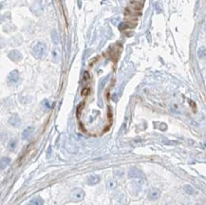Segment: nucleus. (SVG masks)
Wrapping results in <instances>:
<instances>
[{
	"instance_id": "nucleus-1",
	"label": "nucleus",
	"mask_w": 206,
	"mask_h": 205,
	"mask_svg": "<svg viewBox=\"0 0 206 205\" xmlns=\"http://www.w3.org/2000/svg\"><path fill=\"white\" fill-rule=\"evenodd\" d=\"M32 51H33V55L35 57L41 59V58L45 57V55H46L47 46H46V44L43 43V42H38V43H36L34 45Z\"/></svg>"
},
{
	"instance_id": "nucleus-2",
	"label": "nucleus",
	"mask_w": 206,
	"mask_h": 205,
	"mask_svg": "<svg viewBox=\"0 0 206 205\" xmlns=\"http://www.w3.org/2000/svg\"><path fill=\"white\" fill-rule=\"evenodd\" d=\"M84 198H85V192L82 188L76 187V188L72 189V191L70 192V198H71V201L74 202L81 201L84 199Z\"/></svg>"
},
{
	"instance_id": "nucleus-3",
	"label": "nucleus",
	"mask_w": 206,
	"mask_h": 205,
	"mask_svg": "<svg viewBox=\"0 0 206 205\" xmlns=\"http://www.w3.org/2000/svg\"><path fill=\"white\" fill-rule=\"evenodd\" d=\"M128 177L129 178H139V179H143L144 174L142 170H140L137 167H132L130 168L128 171Z\"/></svg>"
},
{
	"instance_id": "nucleus-4",
	"label": "nucleus",
	"mask_w": 206,
	"mask_h": 205,
	"mask_svg": "<svg viewBox=\"0 0 206 205\" xmlns=\"http://www.w3.org/2000/svg\"><path fill=\"white\" fill-rule=\"evenodd\" d=\"M19 78H20V75L18 71H13L8 76V83L10 84H15L18 83Z\"/></svg>"
},
{
	"instance_id": "nucleus-5",
	"label": "nucleus",
	"mask_w": 206,
	"mask_h": 205,
	"mask_svg": "<svg viewBox=\"0 0 206 205\" xmlns=\"http://www.w3.org/2000/svg\"><path fill=\"white\" fill-rule=\"evenodd\" d=\"M100 181H101V177L99 175L91 174L88 178V184H89V185H96V184L100 182Z\"/></svg>"
},
{
	"instance_id": "nucleus-6",
	"label": "nucleus",
	"mask_w": 206,
	"mask_h": 205,
	"mask_svg": "<svg viewBox=\"0 0 206 205\" xmlns=\"http://www.w3.org/2000/svg\"><path fill=\"white\" fill-rule=\"evenodd\" d=\"M160 192L157 188H152L148 193V198L151 199V201H156V199H158L160 198Z\"/></svg>"
},
{
	"instance_id": "nucleus-7",
	"label": "nucleus",
	"mask_w": 206,
	"mask_h": 205,
	"mask_svg": "<svg viewBox=\"0 0 206 205\" xmlns=\"http://www.w3.org/2000/svg\"><path fill=\"white\" fill-rule=\"evenodd\" d=\"M33 131H34V127H33V126H29V127H27V128L25 129V130L22 132V139H23V140H26V139L29 138V137L32 136V134L33 133Z\"/></svg>"
},
{
	"instance_id": "nucleus-8",
	"label": "nucleus",
	"mask_w": 206,
	"mask_h": 205,
	"mask_svg": "<svg viewBox=\"0 0 206 205\" xmlns=\"http://www.w3.org/2000/svg\"><path fill=\"white\" fill-rule=\"evenodd\" d=\"M9 57L11 58V59L13 60V61H14V62H18L19 60L22 59L21 53H20L19 51H12L11 53L9 54Z\"/></svg>"
},
{
	"instance_id": "nucleus-9",
	"label": "nucleus",
	"mask_w": 206,
	"mask_h": 205,
	"mask_svg": "<svg viewBox=\"0 0 206 205\" xmlns=\"http://www.w3.org/2000/svg\"><path fill=\"white\" fill-rule=\"evenodd\" d=\"M20 122H21V120H20V118L17 116V115H13V117L10 119V124H12L13 126H18Z\"/></svg>"
},
{
	"instance_id": "nucleus-10",
	"label": "nucleus",
	"mask_w": 206,
	"mask_h": 205,
	"mask_svg": "<svg viewBox=\"0 0 206 205\" xmlns=\"http://www.w3.org/2000/svg\"><path fill=\"white\" fill-rule=\"evenodd\" d=\"M43 204H44L43 198H41L40 197H36L32 198V201H29L27 205H43Z\"/></svg>"
},
{
	"instance_id": "nucleus-11",
	"label": "nucleus",
	"mask_w": 206,
	"mask_h": 205,
	"mask_svg": "<svg viewBox=\"0 0 206 205\" xmlns=\"http://www.w3.org/2000/svg\"><path fill=\"white\" fill-rule=\"evenodd\" d=\"M10 163H11V159L8 158V157L2 158L1 162H0V166H1V169L4 170L5 168H7Z\"/></svg>"
},
{
	"instance_id": "nucleus-12",
	"label": "nucleus",
	"mask_w": 206,
	"mask_h": 205,
	"mask_svg": "<svg viewBox=\"0 0 206 205\" xmlns=\"http://www.w3.org/2000/svg\"><path fill=\"white\" fill-rule=\"evenodd\" d=\"M117 185H118V183L115 179H110V181H108L107 183V190H114L117 187Z\"/></svg>"
},
{
	"instance_id": "nucleus-13",
	"label": "nucleus",
	"mask_w": 206,
	"mask_h": 205,
	"mask_svg": "<svg viewBox=\"0 0 206 205\" xmlns=\"http://www.w3.org/2000/svg\"><path fill=\"white\" fill-rule=\"evenodd\" d=\"M16 145H17V141L15 139H13L10 141V143L8 144V148H9L10 151H14L16 148Z\"/></svg>"
},
{
	"instance_id": "nucleus-14",
	"label": "nucleus",
	"mask_w": 206,
	"mask_h": 205,
	"mask_svg": "<svg viewBox=\"0 0 206 205\" xmlns=\"http://www.w3.org/2000/svg\"><path fill=\"white\" fill-rule=\"evenodd\" d=\"M183 189H184L185 193L188 194V195H194V194L196 193L195 188H194V187H192L191 185H189V184H187V185H184Z\"/></svg>"
},
{
	"instance_id": "nucleus-15",
	"label": "nucleus",
	"mask_w": 206,
	"mask_h": 205,
	"mask_svg": "<svg viewBox=\"0 0 206 205\" xmlns=\"http://www.w3.org/2000/svg\"><path fill=\"white\" fill-rule=\"evenodd\" d=\"M198 57L199 59H203L204 57H206V48L202 47V48H199V51H198Z\"/></svg>"
},
{
	"instance_id": "nucleus-16",
	"label": "nucleus",
	"mask_w": 206,
	"mask_h": 205,
	"mask_svg": "<svg viewBox=\"0 0 206 205\" xmlns=\"http://www.w3.org/2000/svg\"><path fill=\"white\" fill-rule=\"evenodd\" d=\"M127 28H128V25L127 23H121L119 25V29H121V31H124V29H127Z\"/></svg>"
},
{
	"instance_id": "nucleus-17",
	"label": "nucleus",
	"mask_w": 206,
	"mask_h": 205,
	"mask_svg": "<svg viewBox=\"0 0 206 205\" xmlns=\"http://www.w3.org/2000/svg\"><path fill=\"white\" fill-rule=\"evenodd\" d=\"M44 106L45 107H46L47 108H51V107H52V104H51V103H49V101H48V100H45V101H44Z\"/></svg>"
},
{
	"instance_id": "nucleus-18",
	"label": "nucleus",
	"mask_w": 206,
	"mask_h": 205,
	"mask_svg": "<svg viewBox=\"0 0 206 205\" xmlns=\"http://www.w3.org/2000/svg\"><path fill=\"white\" fill-rule=\"evenodd\" d=\"M88 93H89V88H84L81 94L83 95V96H86V95L88 94Z\"/></svg>"
},
{
	"instance_id": "nucleus-19",
	"label": "nucleus",
	"mask_w": 206,
	"mask_h": 205,
	"mask_svg": "<svg viewBox=\"0 0 206 205\" xmlns=\"http://www.w3.org/2000/svg\"><path fill=\"white\" fill-rule=\"evenodd\" d=\"M204 31L206 32V22H205V24H204Z\"/></svg>"
}]
</instances>
